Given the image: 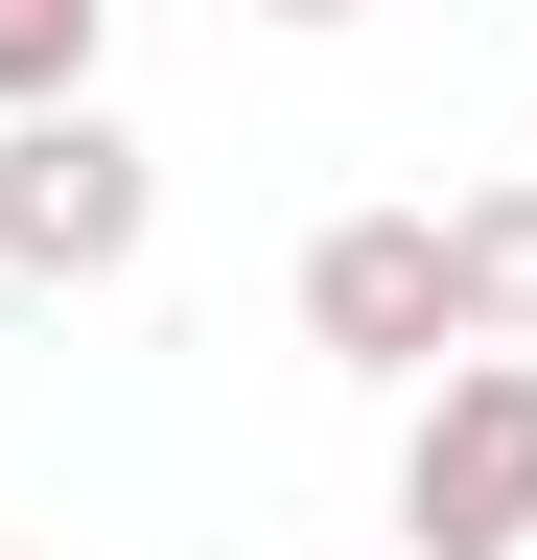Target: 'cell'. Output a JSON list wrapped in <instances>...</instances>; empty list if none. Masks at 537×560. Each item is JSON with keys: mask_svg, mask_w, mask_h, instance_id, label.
<instances>
[{"mask_svg": "<svg viewBox=\"0 0 537 560\" xmlns=\"http://www.w3.org/2000/svg\"><path fill=\"white\" fill-rule=\"evenodd\" d=\"M397 537L421 560H537V350H444L397 420Z\"/></svg>", "mask_w": 537, "mask_h": 560, "instance_id": "obj_1", "label": "cell"}, {"mask_svg": "<svg viewBox=\"0 0 537 560\" xmlns=\"http://www.w3.org/2000/svg\"><path fill=\"white\" fill-rule=\"evenodd\" d=\"M141 234H164V164L94 94H24V117H0V280H117Z\"/></svg>", "mask_w": 537, "mask_h": 560, "instance_id": "obj_2", "label": "cell"}, {"mask_svg": "<svg viewBox=\"0 0 537 560\" xmlns=\"http://www.w3.org/2000/svg\"><path fill=\"white\" fill-rule=\"evenodd\" d=\"M304 350H327V374H444V350H467L444 210H327V234H304Z\"/></svg>", "mask_w": 537, "mask_h": 560, "instance_id": "obj_3", "label": "cell"}, {"mask_svg": "<svg viewBox=\"0 0 537 560\" xmlns=\"http://www.w3.org/2000/svg\"><path fill=\"white\" fill-rule=\"evenodd\" d=\"M444 280H467V350H537V164L444 210Z\"/></svg>", "mask_w": 537, "mask_h": 560, "instance_id": "obj_4", "label": "cell"}, {"mask_svg": "<svg viewBox=\"0 0 537 560\" xmlns=\"http://www.w3.org/2000/svg\"><path fill=\"white\" fill-rule=\"evenodd\" d=\"M94 47H117V0H0V117H24V94H94Z\"/></svg>", "mask_w": 537, "mask_h": 560, "instance_id": "obj_5", "label": "cell"}, {"mask_svg": "<svg viewBox=\"0 0 537 560\" xmlns=\"http://www.w3.org/2000/svg\"><path fill=\"white\" fill-rule=\"evenodd\" d=\"M257 24H351V0H257Z\"/></svg>", "mask_w": 537, "mask_h": 560, "instance_id": "obj_6", "label": "cell"}, {"mask_svg": "<svg viewBox=\"0 0 537 560\" xmlns=\"http://www.w3.org/2000/svg\"><path fill=\"white\" fill-rule=\"evenodd\" d=\"M397 560H421V537H397Z\"/></svg>", "mask_w": 537, "mask_h": 560, "instance_id": "obj_7", "label": "cell"}]
</instances>
